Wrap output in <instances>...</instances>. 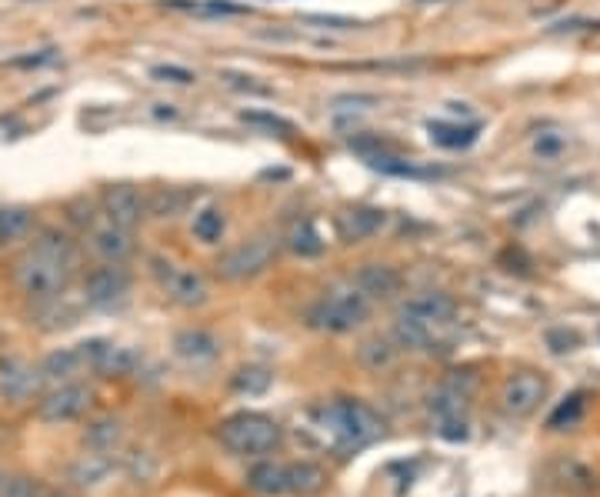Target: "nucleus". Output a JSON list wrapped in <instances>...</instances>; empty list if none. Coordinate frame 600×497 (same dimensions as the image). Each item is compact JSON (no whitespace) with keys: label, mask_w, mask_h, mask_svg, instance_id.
I'll return each mask as SVG.
<instances>
[{"label":"nucleus","mask_w":600,"mask_h":497,"mask_svg":"<svg viewBox=\"0 0 600 497\" xmlns=\"http://www.w3.org/2000/svg\"><path fill=\"white\" fill-rule=\"evenodd\" d=\"M77 264V247L70 241V234L57 231V227H44L34 244L17 257L14 264V281L20 294H27L30 301L47 304L60 301L64 291L70 287Z\"/></svg>","instance_id":"1"},{"label":"nucleus","mask_w":600,"mask_h":497,"mask_svg":"<svg viewBox=\"0 0 600 497\" xmlns=\"http://www.w3.org/2000/svg\"><path fill=\"white\" fill-rule=\"evenodd\" d=\"M310 417H314V427L337 454H354L360 447L374 444L384 431V421L377 417L374 407H367L364 401H350V397L317 407Z\"/></svg>","instance_id":"2"},{"label":"nucleus","mask_w":600,"mask_h":497,"mask_svg":"<svg viewBox=\"0 0 600 497\" xmlns=\"http://www.w3.org/2000/svg\"><path fill=\"white\" fill-rule=\"evenodd\" d=\"M217 437L230 454L260 457V454H270L280 444V427L277 421H270L267 414L244 411V414L227 417V421L217 427Z\"/></svg>","instance_id":"3"},{"label":"nucleus","mask_w":600,"mask_h":497,"mask_svg":"<svg viewBox=\"0 0 600 497\" xmlns=\"http://www.w3.org/2000/svg\"><path fill=\"white\" fill-rule=\"evenodd\" d=\"M277 251H280L277 234L264 231V234L247 237V241H240L237 247H230L227 254L217 257V277L230 284L250 281V277L264 274L267 267L277 261Z\"/></svg>","instance_id":"4"},{"label":"nucleus","mask_w":600,"mask_h":497,"mask_svg":"<svg viewBox=\"0 0 600 497\" xmlns=\"http://www.w3.org/2000/svg\"><path fill=\"white\" fill-rule=\"evenodd\" d=\"M367 317H370V301L357 287H350V291H330L327 297H320L307 311V324L324 334H347L364 324Z\"/></svg>","instance_id":"5"},{"label":"nucleus","mask_w":600,"mask_h":497,"mask_svg":"<svg viewBox=\"0 0 600 497\" xmlns=\"http://www.w3.org/2000/svg\"><path fill=\"white\" fill-rule=\"evenodd\" d=\"M454 311H457V304H454V297H450V294L424 291V294H414L410 301L400 304L397 321L414 324V327H420V331H427L430 337H434L437 327H444L450 317H454Z\"/></svg>","instance_id":"6"},{"label":"nucleus","mask_w":600,"mask_h":497,"mask_svg":"<svg viewBox=\"0 0 600 497\" xmlns=\"http://www.w3.org/2000/svg\"><path fill=\"white\" fill-rule=\"evenodd\" d=\"M154 271L164 284L167 297L180 307H200L210 297V287L204 281V274L194 271V267H177L170 261H154Z\"/></svg>","instance_id":"7"},{"label":"nucleus","mask_w":600,"mask_h":497,"mask_svg":"<svg viewBox=\"0 0 600 497\" xmlns=\"http://www.w3.org/2000/svg\"><path fill=\"white\" fill-rule=\"evenodd\" d=\"M90 401H94V394H90V387L77 384V381H67L54 387L44 401L37 407V417L44 424H67V421H77L80 414H87Z\"/></svg>","instance_id":"8"},{"label":"nucleus","mask_w":600,"mask_h":497,"mask_svg":"<svg viewBox=\"0 0 600 497\" xmlns=\"http://www.w3.org/2000/svg\"><path fill=\"white\" fill-rule=\"evenodd\" d=\"M80 357H84V367L87 371H97L104 377H120V374H130L137 367V351H130L124 344H114V341H104V337H94V341H84L77 344Z\"/></svg>","instance_id":"9"},{"label":"nucleus","mask_w":600,"mask_h":497,"mask_svg":"<svg viewBox=\"0 0 600 497\" xmlns=\"http://www.w3.org/2000/svg\"><path fill=\"white\" fill-rule=\"evenodd\" d=\"M544 397H547L544 377L534 371H524V374H514L504 384V391H500V407H504L510 417H527L537 411Z\"/></svg>","instance_id":"10"},{"label":"nucleus","mask_w":600,"mask_h":497,"mask_svg":"<svg viewBox=\"0 0 600 497\" xmlns=\"http://www.w3.org/2000/svg\"><path fill=\"white\" fill-rule=\"evenodd\" d=\"M87 244H90V251H94L104 264H124L127 257L137 251L134 231H127V227L107 221V217L100 224H90Z\"/></svg>","instance_id":"11"},{"label":"nucleus","mask_w":600,"mask_h":497,"mask_svg":"<svg viewBox=\"0 0 600 497\" xmlns=\"http://www.w3.org/2000/svg\"><path fill=\"white\" fill-rule=\"evenodd\" d=\"M127 291H130V274L124 271V264L94 267V271L84 277V301L94 307L117 304L120 297H127Z\"/></svg>","instance_id":"12"},{"label":"nucleus","mask_w":600,"mask_h":497,"mask_svg":"<svg viewBox=\"0 0 600 497\" xmlns=\"http://www.w3.org/2000/svg\"><path fill=\"white\" fill-rule=\"evenodd\" d=\"M100 211H104L107 221H114L120 227H127V231H134V227L144 221V197H140L137 187L130 184H110L104 187V194H100Z\"/></svg>","instance_id":"13"},{"label":"nucleus","mask_w":600,"mask_h":497,"mask_svg":"<svg viewBox=\"0 0 600 497\" xmlns=\"http://www.w3.org/2000/svg\"><path fill=\"white\" fill-rule=\"evenodd\" d=\"M40 384H44V374H40V367H30L24 361H0V397L10 404H24L30 401Z\"/></svg>","instance_id":"14"},{"label":"nucleus","mask_w":600,"mask_h":497,"mask_svg":"<svg viewBox=\"0 0 600 497\" xmlns=\"http://www.w3.org/2000/svg\"><path fill=\"white\" fill-rule=\"evenodd\" d=\"M470 387H474V377H460V371H454L437 387L434 397H430V411H434L437 421H454V417L467 414Z\"/></svg>","instance_id":"15"},{"label":"nucleus","mask_w":600,"mask_h":497,"mask_svg":"<svg viewBox=\"0 0 600 497\" xmlns=\"http://www.w3.org/2000/svg\"><path fill=\"white\" fill-rule=\"evenodd\" d=\"M400 287H404V277L390 264H364L357 271V291L367 301H390L394 294H400Z\"/></svg>","instance_id":"16"},{"label":"nucleus","mask_w":600,"mask_h":497,"mask_svg":"<svg viewBox=\"0 0 600 497\" xmlns=\"http://www.w3.org/2000/svg\"><path fill=\"white\" fill-rule=\"evenodd\" d=\"M384 224H387V214L380 211V207H350V211L337 217V234L344 237L347 244H357L374 237Z\"/></svg>","instance_id":"17"},{"label":"nucleus","mask_w":600,"mask_h":497,"mask_svg":"<svg viewBox=\"0 0 600 497\" xmlns=\"http://www.w3.org/2000/svg\"><path fill=\"white\" fill-rule=\"evenodd\" d=\"M174 351L177 357H184V361L204 364L220 354V341L210 331H204V327H187V331H180L174 337Z\"/></svg>","instance_id":"18"},{"label":"nucleus","mask_w":600,"mask_h":497,"mask_svg":"<svg viewBox=\"0 0 600 497\" xmlns=\"http://www.w3.org/2000/svg\"><path fill=\"white\" fill-rule=\"evenodd\" d=\"M247 487L254 494H264V497L287 494V464H277V461L254 464V467H250V474H247Z\"/></svg>","instance_id":"19"},{"label":"nucleus","mask_w":600,"mask_h":497,"mask_svg":"<svg viewBox=\"0 0 600 497\" xmlns=\"http://www.w3.org/2000/svg\"><path fill=\"white\" fill-rule=\"evenodd\" d=\"M120 441H124V424H120L117 417H97L84 431V447L97 454H110Z\"/></svg>","instance_id":"20"},{"label":"nucleus","mask_w":600,"mask_h":497,"mask_svg":"<svg viewBox=\"0 0 600 497\" xmlns=\"http://www.w3.org/2000/svg\"><path fill=\"white\" fill-rule=\"evenodd\" d=\"M430 141L437 147H447V151H464L477 141L480 127L477 124H444V121H430L427 124Z\"/></svg>","instance_id":"21"},{"label":"nucleus","mask_w":600,"mask_h":497,"mask_svg":"<svg viewBox=\"0 0 600 497\" xmlns=\"http://www.w3.org/2000/svg\"><path fill=\"white\" fill-rule=\"evenodd\" d=\"M84 371V357H80L77 347H64V351H54L44 357V364H40V374H44V381H74V377Z\"/></svg>","instance_id":"22"},{"label":"nucleus","mask_w":600,"mask_h":497,"mask_svg":"<svg viewBox=\"0 0 600 497\" xmlns=\"http://www.w3.org/2000/svg\"><path fill=\"white\" fill-rule=\"evenodd\" d=\"M327 474L324 467L310 464V461H300V464H287V494H300V497H310L324 487Z\"/></svg>","instance_id":"23"},{"label":"nucleus","mask_w":600,"mask_h":497,"mask_svg":"<svg viewBox=\"0 0 600 497\" xmlns=\"http://www.w3.org/2000/svg\"><path fill=\"white\" fill-rule=\"evenodd\" d=\"M110 467H114L110 454L90 451V454L80 457V461H74V467H70V481L80 484V487H94V484H100L110 474Z\"/></svg>","instance_id":"24"},{"label":"nucleus","mask_w":600,"mask_h":497,"mask_svg":"<svg viewBox=\"0 0 600 497\" xmlns=\"http://www.w3.org/2000/svg\"><path fill=\"white\" fill-rule=\"evenodd\" d=\"M34 227V211L27 207H0V247L24 241Z\"/></svg>","instance_id":"25"},{"label":"nucleus","mask_w":600,"mask_h":497,"mask_svg":"<svg viewBox=\"0 0 600 497\" xmlns=\"http://www.w3.org/2000/svg\"><path fill=\"white\" fill-rule=\"evenodd\" d=\"M357 361L364 364L367 371H387V367L397 361V347L384 341V337H374V341H364L357 347Z\"/></svg>","instance_id":"26"},{"label":"nucleus","mask_w":600,"mask_h":497,"mask_svg":"<svg viewBox=\"0 0 600 497\" xmlns=\"http://www.w3.org/2000/svg\"><path fill=\"white\" fill-rule=\"evenodd\" d=\"M287 247L297 257H317V254H324V237L317 234V227L310 221H300V224H294V231L287 234Z\"/></svg>","instance_id":"27"},{"label":"nucleus","mask_w":600,"mask_h":497,"mask_svg":"<svg viewBox=\"0 0 600 497\" xmlns=\"http://www.w3.org/2000/svg\"><path fill=\"white\" fill-rule=\"evenodd\" d=\"M270 384H274V374L260 364H247L234 374V391L237 394H264Z\"/></svg>","instance_id":"28"},{"label":"nucleus","mask_w":600,"mask_h":497,"mask_svg":"<svg viewBox=\"0 0 600 497\" xmlns=\"http://www.w3.org/2000/svg\"><path fill=\"white\" fill-rule=\"evenodd\" d=\"M224 227H227V221L217 207H207V211H200L194 217V237L200 244H217L220 237H224Z\"/></svg>","instance_id":"29"},{"label":"nucleus","mask_w":600,"mask_h":497,"mask_svg":"<svg viewBox=\"0 0 600 497\" xmlns=\"http://www.w3.org/2000/svg\"><path fill=\"white\" fill-rule=\"evenodd\" d=\"M580 414H584V394H570L567 401L550 414L547 427L550 431H564V427H574L580 421Z\"/></svg>","instance_id":"30"},{"label":"nucleus","mask_w":600,"mask_h":497,"mask_svg":"<svg viewBox=\"0 0 600 497\" xmlns=\"http://www.w3.org/2000/svg\"><path fill=\"white\" fill-rule=\"evenodd\" d=\"M47 491L34 477H4L0 484V497H44Z\"/></svg>","instance_id":"31"},{"label":"nucleus","mask_w":600,"mask_h":497,"mask_svg":"<svg viewBox=\"0 0 600 497\" xmlns=\"http://www.w3.org/2000/svg\"><path fill=\"white\" fill-rule=\"evenodd\" d=\"M150 77H154V81H164V84H180V87H187V84L197 81L194 71H187V67H177V64H157L154 71H150Z\"/></svg>","instance_id":"32"},{"label":"nucleus","mask_w":600,"mask_h":497,"mask_svg":"<svg viewBox=\"0 0 600 497\" xmlns=\"http://www.w3.org/2000/svg\"><path fill=\"white\" fill-rule=\"evenodd\" d=\"M247 124H257V127H267V131H280V134H294V124L284 121V117L270 114V111H244L240 114Z\"/></svg>","instance_id":"33"},{"label":"nucleus","mask_w":600,"mask_h":497,"mask_svg":"<svg viewBox=\"0 0 600 497\" xmlns=\"http://www.w3.org/2000/svg\"><path fill=\"white\" fill-rule=\"evenodd\" d=\"M184 201L187 197L184 194H174V191H160L154 201H150V214H157V217H174L180 207H184Z\"/></svg>","instance_id":"34"},{"label":"nucleus","mask_w":600,"mask_h":497,"mask_svg":"<svg viewBox=\"0 0 600 497\" xmlns=\"http://www.w3.org/2000/svg\"><path fill=\"white\" fill-rule=\"evenodd\" d=\"M304 24H317V27H330V31H354L360 27L350 17H334V14H304Z\"/></svg>","instance_id":"35"},{"label":"nucleus","mask_w":600,"mask_h":497,"mask_svg":"<svg viewBox=\"0 0 600 497\" xmlns=\"http://www.w3.org/2000/svg\"><path fill=\"white\" fill-rule=\"evenodd\" d=\"M547 344H550V351H554V354H567V351H574V347L580 344V337L574 331H550Z\"/></svg>","instance_id":"36"},{"label":"nucleus","mask_w":600,"mask_h":497,"mask_svg":"<svg viewBox=\"0 0 600 497\" xmlns=\"http://www.w3.org/2000/svg\"><path fill=\"white\" fill-rule=\"evenodd\" d=\"M230 87H237V91H250V94H270V87L264 84H254V77H244V74H234V71H224L220 74Z\"/></svg>","instance_id":"37"},{"label":"nucleus","mask_w":600,"mask_h":497,"mask_svg":"<svg viewBox=\"0 0 600 497\" xmlns=\"http://www.w3.org/2000/svg\"><path fill=\"white\" fill-rule=\"evenodd\" d=\"M440 437H447V441H464V437H467V421H464V417L440 421Z\"/></svg>","instance_id":"38"},{"label":"nucleus","mask_w":600,"mask_h":497,"mask_svg":"<svg viewBox=\"0 0 600 497\" xmlns=\"http://www.w3.org/2000/svg\"><path fill=\"white\" fill-rule=\"evenodd\" d=\"M57 61V51H40V54H34V57H17L14 61V67H44V64H54Z\"/></svg>","instance_id":"39"},{"label":"nucleus","mask_w":600,"mask_h":497,"mask_svg":"<svg viewBox=\"0 0 600 497\" xmlns=\"http://www.w3.org/2000/svg\"><path fill=\"white\" fill-rule=\"evenodd\" d=\"M560 147H564V141H560V137H540V141H537V154L540 157H554Z\"/></svg>","instance_id":"40"},{"label":"nucleus","mask_w":600,"mask_h":497,"mask_svg":"<svg viewBox=\"0 0 600 497\" xmlns=\"http://www.w3.org/2000/svg\"><path fill=\"white\" fill-rule=\"evenodd\" d=\"M44 497H67V494H54V491H47Z\"/></svg>","instance_id":"41"},{"label":"nucleus","mask_w":600,"mask_h":497,"mask_svg":"<svg viewBox=\"0 0 600 497\" xmlns=\"http://www.w3.org/2000/svg\"><path fill=\"white\" fill-rule=\"evenodd\" d=\"M0 484H4V474H0Z\"/></svg>","instance_id":"42"}]
</instances>
